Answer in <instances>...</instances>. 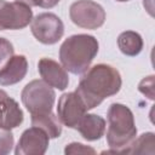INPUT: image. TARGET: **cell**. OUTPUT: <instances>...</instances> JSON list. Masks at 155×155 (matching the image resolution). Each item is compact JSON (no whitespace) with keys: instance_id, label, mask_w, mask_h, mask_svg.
<instances>
[{"instance_id":"1","label":"cell","mask_w":155,"mask_h":155,"mask_svg":"<svg viewBox=\"0 0 155 155\" xmlns=\"http://www.w3.org/2000/svg\"><path fill=\"white\" fill-rule=\"evenodd\" d=\"M122 85V79L116 68L99 63L88 68L80 78L75 90L87 110L99 105L105 98L116 94Z\"/></svg>"},{"instance_id":"2","label":"cell","mask_w":155,"mask_h":155,"mask_svg":"<svg viewBox=\"0 0 155 155\" xmlns=\"http://www.w3.org/2000/svg\"><path fill=\"white\" fill-rule=\"evenodd\" d=\"M99 44L93 35L75 34L63 41L59 47V61L71 74H84L98 53Z\"/></svg>"},{"instance_id":"3","label":"cell","mask_w":155,"mask_h":155,"mask_svg":"<svg viewBox=\"0 0 155 155\" xmlns=\"http://www.w3.org/2000/svg\"><path fill=\"white\" fill-rule=\"evenodd\" d=\"M107 117V143L111 149L107 153H125L137 136L132 110L125 104L113 103L108 109Z\"/></svg>"},{"instance_id":"4","label":"cell","mask_w":155,"mask_h":155,"mask_svg":"<svg viewBox=\"0 0 155 155\" xmlns=\"http://www.w3.org/2000/svg\"><path fill=\"white\" fill-rule=\"evenodd\" d=\"M21 99L30 115L48 114L52 113L56 93L44 80H33L22 90Z\"/></svg>"},{"instance_id":"5","label":"cell","mask_w":155,"mask_h":155,"mask_svg":"<svg viewBox=\"0 0 155 155\" xmlns=\"http://www.w3.org/2000/svg\"><path fill=\"white\" fill-rule=\"evenodd\" d=\"M71 22L84 29H98L105 22L104 8L93 0H78L69 7Z\"/></svg>"},{"instance_id":"6","label":"cell","mask_w":155,"mask_h":155,"mask_svg":"<svg viewBox=\"0 0 155 155\" xmlns=\"http://www.w3.org/2000/svg\"><path fill=\"white\" fill-rule=\"evenodd\" d=\"M30 23L31 34L44 45H53L58 42L64 34V24L62 19L52 12L39 13Z\"/></svg>"},{"instance_id":"7","label":"cell","mask_w":155,"mask_h":155,"mask_svg":"<svg viewBox=\"0 0 155 155\" xmlns=\"http://www.w3.org/2000/svg\"><path fill=\"white\" fill-rule=\"evenodd\" d=\"M33 19V10L21 1L0 0V30H19Z\"/></svg>"},{"instance_id":"8","label":"cell","mask_w":155,"mask_h":155,"mask_svg":"<svg viewBox=\"0 0 155 155\" xmlns=\"http://www.w3.org/2000/svg\"><path fill=\"white\" fill-rule=\"evenodd\" d=\"M86 111L87 108L76 92L63 93L58 99L57 116L59 121L69 128L76 130L79 121L86 114Z\"/></svg>"},{"instance_id":"9","label":"cell","mask_w":155,"mask_h":155,"mask_svg":"<svg viewBox=\"0 0 155 155\" xmlns=\"http://www.w3.org/2000/svg\"><path fill=\"white\" fill-rule=\"evenodd\" d=\"M50 143V137L39 127L27 128L15 149L16 155H42L46 153Z\"/></svg>"},{"instance_id":"10","label":"cell","mask_w":155,"mask_h":155,"mask_svg":"<svg viewBox=\"0 0 155 155\" xmlns=\"http://www.w3.org/2000/svg\"><path fill=\"white\" fill-rule=\"evenodd\" d=\"M38 70L42 80L59 91H64L69 84V76L67 70L58 62L44 57L38 62Z\"/></svg>"},{"instance_id":"11","label":"cell","mask_w":155,"mask_h":155,"mask_svg":"<svg viewBox=\"0 0 155 155\" xmlns=\"http://www.w3.org/2000/svg\"><path fill=\"white\" fill-rule=\"evenodd\" d=\"M24 120V115L19 104L11 98L4 90H0V127L16 128Z\"/></svg>"},{"instance_id":"12","label":"cell","mask_w":155,"mask_h":155,"mask_svg":"<svg viewBox=\"0 0 155 155\" xmlns=\"http://www.w3.org/2000/svg\"><path fill=\"white\" fill-rule=\"evenodd\" d=\"M28 71V61L23 54L12 56L0 68V85L11 86L24 79Z\"/></svg>"},{"instance_id":"13","label":"cell","mask_w":155,"mask_h":155,"mask_svg":"<svg viewBox=\"0 0 155 155\" xmlns=\"http://www.w3.org/2000/svg\"><path fill=\"white\" fill-rule=\"evenodd\" d=\"M105 120L97 114H85L79 121L76 130L88 142L101 139L105 133Z\"/></svg>"},{"instance_id":"14","label":"cell","mask_w":155,"mask_h":155,"mask_svg":"<svg viewBox=\"0 0 155 155\" xmlns=\"http://www.w3.org/2000/svg\"><path fill=\"white\" fill-rule=\"evenodd\" d=\"M117 46L125 56L136 57L143 50V39L137 31L126 30L119 35Z\"/></svg>"},{"instance_id":"15","label":"cell","mask_w":155,"mask_h":155,"mask_svg":"<svg viewBox=\"0 0 155 155\" xmlns=\"http://www.w3.org/2000/svg\"><path fill=\"white\" fill-rule=\"evenodd\" d=\"M31 126L41 128L50 138H58L62 133V122L52 113L31 115Z\"/></svg>"},{"instance_id":"16","label":"cell","mask_w":155,"mask_h":155,"mask_svg":"<svg viewBox=\"0 0 155 155\" xmlns=\"http://www.w3.org/2000/svg\"><path fill=\"white\" fill-rule=\"evenodd\" d=\"M154 133L147 132L134 139L126 149V154H154Z\"/></svg>"},{"instance_id":"17","label":"cell","mask_w":155,"mask_h":155,"mask_svg":"<svg viewBox=\"0 0 155 155\" xmlns=\"http://www.w3.org/2000/svg\"><path fill=\"white\" fill-rule=\"evenodd\" d=\"M15 144V138L8 128L0 127V155L10 154Z\"/></svg>"},{"instance_id":"18","label":"cell","mask_w":155,"mask_h":155,"mask_svg":"<svg viewBox=\"0 0 155 155\" xmlns=\"http://www.w3.org/2000/svg\"><path fill=\"white\" fill-rule=\"evenodd\" d=\"M13 45L5 38H0V68L13 56Z\"/></svg>"},{"instance_id":"19","label":"cell","mask_w":155,"mask_h":155,"mask_svg":"<svg viewBox=\"0 0 155 155\" xmlns=\"http://www.w3.org/2000/svg\"><path fill=\"white\" fill-rule=\"evenodd\" d=\"M138 90H139L140 93L147 96L149 99L154 101V98H155V93H154V75H149V76L144 78L139 82Z\"/></svg>"},{"instance_id":"20","label":"cell","mask_w":155,"mask_h":155,"mask_svg":"<svg viewBox=\"0 0 155 155\" xmlns=\"http://www.w3.org/2000/svg\"><path fill=\"white\" fill-rule=\"evenodd\" d=\"M65 154H96V150L91 147L84 145L82 143H70L64 149Z\"/></svg>"},{"instance_id":"21","label":"cell","mask_w":155,"mask_h":155,"mask_svg":"<svg viewBox=\"0 0 155 155\" xmlns=\"http://www.w3.org/2000/svg\"><path fill=\"white\" fill-rule=\"evenodd\" d=\"M16 1H21L23 4H27L28 6H39L42 8H52L61 0H16Z\"/></svg>"},{"instance_id":"22","label":"cell","mask_w":155,"mask_h":155,"mask_svg":"<svg viewBox=\"0 0 155 155\" xmlns=\"http://www.w3.org/2000/svg\"><path fill=\"white\" fill-rule=\"evenodd\" d=\"M144 7L153 16V0H144Z\"/></svg>"},{"instance_id":"23","label":"cell","mask_w":155,"mask_h":155,"mask_svg":"<svg viewBox=\"0 0 155 155\" xmlns=\"http://www.w3.org/2000/svg\"><path fill=\"white\" fill-rule=\"evenodd\" d=\"M115 1H119V2H125V1H128V0H115Z\"/></svg>"}]
</instances>
